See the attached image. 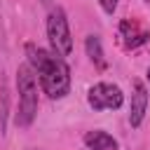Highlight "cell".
Segmentation results:
<instances>
[{
	"mask_svg": "<svg viewBox=\"0 0 150 150\" xmlns=\"http://www.w3.org/2000/svg\"><path fill=\"white\" fill-rule=\"evenodd\" d=\"M26 59L38 77L42 94H47L49 98H66L70 94V68L66 59L33 42H26Z\"/></svg>",
	"mask_w": 150,
	"mask_h": 150,
	"instance_id": "cell-1",
	"label": "cell"
},
{
	"mask_svg": "<svg viewBox=\"0 0 150 150\" xmlns=\"http://www.w3.org/2000/svg\"><path fill=\"white\" fill-rule=\"evenodd\" d=\"M16 91H19V108L14 115L16 127H30L38 115V77L28 63L16 68Z\"/></svg>",
	"mask_w": 150,
	"mask_h": 150,
	"instance_id": "cell-2",
	"label": "cell"
},
{
	"mask_svg": "<svg viewBox=\"0 0 150 150\" xmlns=\"http://www.w3.org/2000/svg\"><path fill=\"white\" fill-rule=\"evenodd\" d=\"M47 38H49V47L56 56L66 59L73 52V35H70V26H68V16L63 7H52L47 14Z\"/></svg>",
	"mask_w": 150,
	"mask_h": 150,
	"instance_id": "cell-3",
	"label": "cell"
},
{
	"mask_svg": "<svg viewBox=\"0 0 150 150\" xmlns=\"http://www.w3.org/2000/svg\"><path fill=\"white\" fill-rule=\"evenodd\" d=\"M87 103L94 112H101V110H117L122 108L124 103V94L117 84L112 82H96L89 87L87 91Z\"/></svg>",
	"mask_w": 150,
	"mask_h": 150,
	"instance_id": "cell-4",
	"label": "cell"
},
{
	"mask_svg": "<svg viewBox=\"0 0 150 150\" xmlns=\"http://www.w3.org/2000/svg\"><path fill=\"white\" fill-rule=\"evenodd\" d=\"M148 101H150L148 87L141 80H134L131 82V108H129V124L134 129L141 127V122L145 117V110H148Z\"/></svg>",
	"mask_w": 150,
	"mask_h": 150,
	"instance_id": "cell-5",
	"label": "cell"
},
{
	"mask_svg": "<svg viewBox=\"0 0 150 150\" xmlns=\"http://www.w3.org/2000/svg\"><path fill=\"white\" fill-rule=\"evenodd\" d=\"M120 38H122V45L127 49H136V47H141L150 40V30L143 28L141 23L131 21V19H124L120 23Z\"/></svg>",
	"mask_w": 150,
	"mask_h": 150,
	"instance_id": "cell-6",
	"label": "cell"
},
{
	"mask_svg": "<svg viewBox=\"0 0 150 150\" xmlns=\"http://www.w3.org/2000/svg\"><path fill=\"white\" fill-rule=\"evenodd\" d=\"M82 141H84V145H87L89 150H117V148H120L117 138L110 136V134L103 131V129H91V131H87Z\"/></svg>",
	"mask_w": 150,
	"mask_h": 150,
	"instance_id": "cell-7",
	"label": "cell"
},
{
	"mask_svg": "<svg viewBox=\"0 0 150 150\" xmlns=\"http://www.w3.org/2000/svg\"><path fill=\"white\" fill-rule=\"evenodd\" d=\"M84 52H87L89 61L94 63V68H98V70H105L108 68V59L103 54V45H101V38L98 35H87L84 38Z\"/></svg>",
	"mask_w": 150,
	"mask_h": 150,
	"instance_id": "cell-8",
	"label": "cell"
},
{
	"mask_svg": "<svg viewBox=\"0 0 150 150\" xmlns=\"http://www.w3.org/2000/svg\"><path fill=\"white\" fill-rule=\"evenodd\" d=\"M7 117H9V89L2 84L0 89V134L7 131Z\"/></svg>",
	"mask_w": 150,
	"mask_h": 150,
	"instance_id": "cell-9",
	"label": "cell"
},
{
	"mask_svg": "<svg viewBox=\"0 0 150 150\" xmlns=\"http://www.w3.org/2000/svg\"><path fill=\"white\" fill-rule=\"evenodd\" d=\"M117 2L120 0H98V5H101V9L105 12V14H115V9H117Z\"/></svg>",
	"mask_w": 150,
	"mask_h": 150,
	"instance_id": "cell-10",
	"label": "cell"
},
{
	"mask_svg": "<svg viewBox=\"0 0 150 150\" xmlns=\"http://www.w3.org/2000/svg\"><path fill=\"white\" fill-rule=\"evenodd\" d=\"M145 77H148V87H150V68H148V73H145Z\"/></svg>",
	"mask_w": 150,
	"mask_h": 150,
	"instance_id": "cell-11",
	"label": "cell"
},
{
	"mask_svg": "<svg viewBox=\"0 0 150 150\" xmlns=\"http://www.w3.org/2000/svg\"><path fill=\"white\" fill-rule=\"evenodd\" d=\"M42 5H47V7H49V5H52V0H42Z\"/></svg>",
	"mask_w": 150,
	"mask_h": 150,
	"instance_id": "cell-12",
	"label": "cell"
},
{
	"mask_svg": "<svg viewBox=\"0 0 150 150\" xmlns=\"http://www.w3.org/2000/svg\"><path fill=\"white\" fill-rule=\"evenodd\" d=\"M145 2H148V5H150V0H145Z\"/></svg>",
	"mask_w": 150,
	"mask_h": 150,
	"instance_id": "cell-13",
	"label": "cell"
}]
</instances>
